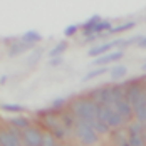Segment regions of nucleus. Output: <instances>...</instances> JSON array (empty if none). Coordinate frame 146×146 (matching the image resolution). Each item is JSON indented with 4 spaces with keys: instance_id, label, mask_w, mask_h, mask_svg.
Returning a JSON list of instances; mask_svg holds the SVG:
<instances>
[{
    "instance_id": "f257e3e1",
    "label": "nucleus",
    "mask_w": 146,
    "mask_h": 146,
    "mask_svg": "<svg viewBox=\"0 0 146 146\" xmlns=\"http://www.w3.org/2000/svg\"><path fill=\"white\" fill-rule=\"evenodd\" d=\"M72 114L76 119L88 123L92 128L98 121V102L89 101V99H81L72 104Z\"/></svg>"
},
{
    "instance_id": "f03ea898",
    "label": "nucleus",
    "mask_w": 146,
    "mask_h": 146,
    "mask_svg": "<svg viewBox=\"0 0 146 146\" xmlns=\"http://www.w3.org/2000/svg\"><path fill=\"white\" fill-rule=\"evenodd\" d=\"M74 131H76V136L79 138V141H81L82 145L91 146V145H94V143L98 141V133L94 131V129L89 126L88 123H84V121L76 119Z\"/></svg>"
},
{
    "instance_id": "7ed1b4c3",
    "label": "nucleus",
    "mask_w": 146,
    "mask_h": 146,
    "mask_svg": "<svg viewBox=\"0 0 146 146\" xmlns=\"http://www.w3.org/2000/svg\"><path fill=\"white\" fill-rule=\"evenodd\" d=\"M0 146H22V138L19 134V129L10 128L0 133Z\"/></svg>"
},
{
    "instance_id": "20e7f679",
    "label": "nucleus",
    "mask_w": 146,
    "mask_h": 146,
    "mask_svg": "<svg viewBox=\"0 0 146 146\" xmlns=\"http://www.w3.org/2000/svg\"><path fill=\"white\" fill-rule=\"evenodd\" d=\"M121 40L123 39H117V40H111V42H104V44H99V45H92L91 47V50H88V56L89 57H101L104 54H108V52H111L114 47H121Z\"/></svg>"
},
{
    "instance_id": "39448f33",
    "label": "nucleus",
    "mask_w": 146,
    "mask_h": 146,
    "mask_svg": "<svg viewBox=\"0 0 146 146\" xmlns=\"http://www.w3.org/2000/svg\"><path fill=\"white\" fill-rule=\"evenodd\" d=\"M22 141L25 146H40L42 143V133L37 128H27L22 134Z\"/></svg>"
},
{
    "instance_id": "423d86ee",
    "label": "nucleus",
    "mask_w": 146,
    "mask_h": 146,
    "mask_svg": "<svg viewBox=\"0 0 146 146\" xmlns=\"http://www.w3.org/2000/svg\"><path fill=\"white\" fill-rule=\"evenodd\" d=\"M45 123H47V126L50 128V134L54 136V138H66V134H67V129L64 128V124L59 121L57 117L54 116H47L45 117Z\"/></svg>"
},
{
    "instance_id": "0eeeda50",
    "label": "nucleus",
    "mask_w": 146,
    "mask_h": 146,
    "mask_svg": "<svg viewBox=\"0 0 146 146\" xmlns=\"http://www.w3.org/2000/svg\"><path fill=\"white\" fill-rule=\"evenodd\" d=\"M124 56V50H111V52H108V54H104L101 57L94 59V62H92V66H104V64H109V62H116L119 59Z\"/></svg>"
},
{
    "instance_id": "6e6552de",
    "label": "nucleus",
    "mask_w": 146,
    "mask_h": 146,
    "mask_svg": "<svg viewBox=\"0 0 146 146\" xmlns=\"http://www.w3.org/2000/svg\"><path fill=\"white\" fill-rule=\"evenodd\" d=\"M98 104H108V106H113L114 98H113V88H102L96 91V101Z\"/></svg>"
},
{
    "instance_id": "1a4fd4ad",
    "label": "nucleus",
    "mask_w": 146,
    "mask_h": 146,
    "mask_svg": "<svg viewBox=\"0 0 146 146\" xmlns=\"http://www.w3.org/2000/svg\"><path fill=\"white\" fill-rule=\"evenodd\" d=\"M113 108L121 114L123 119H129L133 116V108L129 106V102L126 101V99H117V101H114L113 102Z\"/></svg>"
},
{
    "instance_id": "9d476101",
    "label": "nucleus",
    "mask_w": 146,
    "mask_h": 146,
    "mask_svg": "<svg viewBox=\"0 0 146 146\" xmlns=\"http://www.w3.org/2000/svg\"><path fill=\"white\" fill-rule=\"evenodd\" d=\"M32 47H34V45L24 42L22 39H20V40H15L14 44L10 45V49H9V56H10V57L20 56V54H24L25 50H29V49H32Z\"/></svg>"
},
{
    "instance_id": "9b49d317",
    "label": "nucleus",
    "mask_w": 146,
    "mask_h": 146,
    "mask_svg": "<svg viewBox=\"0 0 146 146\" xmlns=\"http://www.w3.org/2000/svg\"><path fill=\"white\" fill-rule=\"evenodd\" d=\"M126 72H128V67H126V66H123V64H117V66H114V67L109 71V76H111V79H113V81H117V79L124 77Z\"/></svg>"
},
{
    "instance_id": "f8f14e48",
    "label": "nucleus",
    "mask_w": 146,
    "mask_h": 146,
    "mask_svg": "<svg viewBox=\"0 0 146 146\" xmlns=\"http://www.w3.org/2000/svg\"><path fill=\"white\" fill-rule=\"evenodd\" d=\"M123 121H124V119L121 117V114L113 108V109H111V114H109V119H108V126H109V128H117V126L123 124Z\"/></svg>"
},
{
    "instance_id": "ddd939ff",
    "label": "nucleus",
    "mask_w": 146,
    "mask_h": 146,
    "mask_svg": "<svg viewBox=\"0 0 146 146\" xmlns=\"http://www.w3.org/2000/svg\"><path fill=\"white\" fill-rule=\"evenodd\" d=\"M10 124L15 129H27L29 128V119L24 116H14L10 117Z\"/></svg>"
},
{
    "instance_id": "4468645a",
    "label": "nucleus",
    "mask_w": 146,
    "mask_h": 146,
    "mask_svg": "<svg viewBox=\"0 0 146 146\" xmlns=\"http://www.w3.org/2000/svg\"><path fill=\"white\" fill-rule=\"evenodd\" d=\"M40 39H42V35L39 34V32H35V30H27L24 35H22V40L24 42H27V44H35V42H40Z\"/></svg>"
},
{
    "instance_id": "2eb2a0df",
    "label": "nucleus",
    "mask_w": 146,
    "mask_h": 146,
    "mask_svg": "<svg viewBox=\"0 0 146 146\" xmlns=\"http://www.w3.org/2000/svg\"><path fill=\"white\" fill-rule=\"evenodd\" d=\"M64 50H67V42H57V44L49 50V56L50 57H60Z\"/></svg>"
},
{
    "instance_id": "dca6fc26",
    "label": "nucleus",
    "mask_w": 146,
    "mask_h": 146,
    "mask_svg": "<svg viewBox=\"0 0 146 146\" xmlns=\"http://www.w3.org/2000/svg\"><path fill=\"white\" fill-rule=\"evenodd\" d=\"M108 72V67H98V69H92V71H89L84 77H82V82H88L91 79H94V77H99L102 74Z\"/></svg>"
},
{
    "instance_id": "f3484780",
    "label": "nucleus",
    "mask_w": 146,
    "mask_h": 146,
    "mask_svg": "<svg viewBox=\"0 0 146 146\" xmlns=\"http://www.w3.org/2000/svg\"><path fill=\"white\" fill-rule=\"evenodd\" d=\"M109 32L111 30V22L109 20H99L96 25H94V34L96 35H102V32Z\"/></svg>"
},
{
    "instance_id": "a211bd4d",
    "label": "nucleus",
    "mask_w": 146,
    "mask_h": 146,
    "mask_svg": "<svg viewBox=\"0 0 146 146\" xmlns=\"http://www.w3.org/2000/svg\"><path fill=\"white\" fill-rule=\"evenodd\" d=\"M42 57V49H34L32 52H30V56L27 57V64L29 66H35L39 60Z\"/></svg>"
},
{
    "instance_id": "6ab92c4d",
    "label": "nucleus",
    "mask_w": 146,
    "mask_h": 146,
    "mask_svg": "<svg viewBox=\"0 0 146 146\" xmlns=\"http://www.w3.org/2000/svg\"><path fill=\"white\" fill-rule=\"evenodd\" d=\"M134 114H136V123L146 124V104L139 106L138 109H134Z\"/></svg>"
},
{
    "instance_id": "aec40b11",
    "label": "nucleus",
    "mask_w": 146,
    "mask_h": 146,
    "mask_svg": "<svg viewBox=\"0 0 146 146\" xmlns=\"http://www.w3.org/2000/svg\"><path fill=\"white\" fill-rule=\"evenodd\" d=\"M128 145L129 146H145V139H143V134H134V136H128Z\"/></svg>"
},
{
    "instance_id": "412c9836",
    "label": "nucleus",
    "mask_w": 146,
    "mask_h": 146,
    "mask_svg": "<svg viewBox=\"0 0 146 146\" xmlns=\"http://www.w3.org/2000/svg\"><path fill=\"white\" fill-rule=\"evenodd\" d=\"M0 108H2L3 111H7V113H22V111H24V108H22L20 104H9V102H3Z\"/></svg>"
},
{
    "instance_id": "4be33fe9",
    "label": "nucleus",
    "mask_w": 146,
    "mask_h": 146,
    "mask_svg": "<svg viewBox=\"0 0 146 146\" xmlns=\"http://www.w3.org/2000/svg\"><path fill=\"white\" fill-rule=\"evenodd\" d=\"M143 124L139 123H131L129 128H128V136H134V134H143Z\"/></svg>"
},
{
    "instance_id": "5701e85b",
    "label": "nucleus",
    "mask_w": 146,
    "mask_h": 146,
    "mask_svg": "<svg viewBox=\"0 0 146 146\" xmlns=\"http://www.w3.org/2000/svg\"><path fill=\"white\" fill-rule=\"evenodd\" d=\"M134 25H136V22L129 20V22H124V24H121V25H117V27H111L109 32H126V30L133 29Z\"/></svg>"
},
{
    "instance_id": "b1692460",
    "label": "nucleus",
    "mask_w": 146,
    "mask_h": 146,
    "mask_svg": "<svg viewBox=\"0 0 146 146\" xmlns=\"http://www.w3.org/2000/svg\"><path fill=\"white\" fill-rule=\"evenodd\" d=\"M40 146H57V141H56V138L49 133V134H42V143Z\"/></svg>"
},
{
    "instance_id": "393cba45",
    "label": "nucleus",
    "mask_w": 146,
    "mask_h": 146,
    "mask_svg": "<svg viewBox=\"0 0 146 146\" xmlns=\"http://www.w3.org/2000/svg\"><path fill=\"white\" fill-rule=\"evenodd\" d=\"M92 129L96 133H99V134H106V133L109 131V126L106 123H102V121H96V124L92 126Z\"/></svg>"
},
{
    "instance_id": "a878e982",
    "label": "nucleus",
    "mask_w": 146,
    "mask_h": 146,
    "mask_svg": "<svg viewBox=\"0 0 146 146\" xmlns=\"http://www.w3.org/2000/svg\"><path fill=\"white\" fill-rule=\"evenodd\" d=\"M76 32H77V25H69V27L64 29V35L66 37H72Z\"/></svg>"
},
{
    "instance_id": "bb28decb",
    "label": "nucleus",
    "mask_w": 146,
    "mask_h": 146,
    "mask_svg": "<svg viewBox=\"0 0 146 146\" xmlns=\"http://www.w3.org/2000/svg\"><path fill=\"white\" fill-rule=\"evenodd\" d=\"M64 102H66V99H62V98H59V99H54V101L50 102V108H52V109H59V108H60Z\"/></svg>"
},
{
    "instance_id": "cd10ccee",
    "label": "nucleus",
    "mask_w": 146,
    "mask_h": 146,
    "mask_svg": "<svg viewBox=\"0 0 146 146\" xmlns=\"http://www.w3.org/2000/svg\"><path fill=\"white\" fill-rule=\"evenodd\" d=\"M60 64H62V57H52L50 62H49V66H52V67H57Z\"/></svg>"
},
{
    "instance_id": "c85d7f7f",
    "label": "nucleus",
    "mask_w": 146,
    "mask_h": 146,
    "mask_svg": "<svg viewBox=\"0 0 146 146\" xmlns=\"http://www.w3.org/2000/svg\"><path fill=\"white\" fill-rule=\"evenodd\" d=\"M138 45L139 47H146V37H141V40L138 42Z\"/></svg>"
},
{
    "instance_id": "c756f323",
    "label": "nucleus",
    "mask_w": 146,
    "mask_h": 146,
    "mask_svg": "<svg viewBox=\"0 0 146 146\" xmlns=\"http://www.w3.org/2000/svg\"><path fill=\"white\" fill-rule=\"evenodd\" d=\"M143 139H145V143H146V128L143 129Z\"/></svg>"
},
{
    "instance_id": "7c9ffc66",
    "label": "nucleus",
    "mask_w": 146,
    "mask_h": 146,
    "mask_svg": "<svg viewBox=\"0 0 146 146\" xmlns=\"http://www.w3.org/2000/svg\"><path fill=\"white\" fill-rule=\"evenodd\" d=\"M119 146H129V145H128V141H124V143H121Z\"/></svg>"
},
{
    "instance_id": "2f4dec72",
    "label": "nucleus",
    "mask_w": 146,
    "mask_h": 146,
    "mask_svg": "<svg viewBox=\"0 0 146 146\" xmlns=\"http://www.w3.org/2000/svg\"><path fill=\"white\" fill-rule=\"evenodd\" d=\"M143 71H146V64H143Z\"/></svg>"
}]
</instances>
